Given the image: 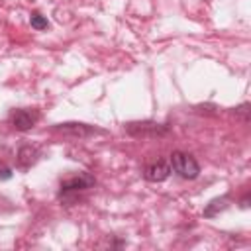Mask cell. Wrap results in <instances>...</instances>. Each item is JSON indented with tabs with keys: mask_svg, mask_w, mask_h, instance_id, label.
Masks as SVG:
<instances>
[{
	"mask_svg": "<svg viewBox=\"0 0 251 251\" xmlns=\"http://www.w3.org/2000/svg\"><path fill=\"white\" fill-rule=\"evenodd\" d=\"M169 175H171V165L165 163V161H155V163L147 165L145 171H143V176L149 182H163Z\"/></svg>",
	"mask_w": 251,
	"mask_h": 251,
	"instance_id": "obj_6",
	"label": "cell"
},
{
	"mask_svg": "<svg viewBox=\"0 0 251 251\" xmlns=\"http://www.w3.org/2000/svg\"><path fill=\"white\" fill-rule=\"evenodd\" d=\"M94 176L88 175V173H78V175H73V176H67L61 180L59 184V194L65 196V194H76L80 190H86L90 186H94Z\"/></svg>",
	"mask_w": 251,
	"mask_h": 251,
	"instance_id": "obj_3",
	"label": "cell"
},
{
	"mask_svg": "<svg viewBox=\"0 0 251 251\" xmlns=\"http://www.w3.org/2000/svg\"><path fill=\"white\" fill-rule=\"evenodd\" d=\"M126 133L137 139H153V137H163L169 133V126L167 124H157L151 120H143V122H127L124 126Z\"/></svg>",
	"mask_w": 251,
	"mask_h": 251,
	"instance_id": "obj_1",
	"label": "cell"
},
{
	"mask_svg": "<svg viewBox=\"0 0 251 251\" xmlns=\"http://www.w3.org/2000/svg\"><path fill=\"white\" fill-rule=\"evenodd\" d=\"M233 110H235V114H237V116H241L245 122L249 120V104H247V102H243L241 106H237V108H233Z\"/></svg>",
	"mask_w": 251,
	"mask_h": 251,
	"instance_id": "obj_10",
	"label": "cell"
},
{
	"mask_svg": "<svg viewBox=\"0 0 251 251\" xmlns=\"http://www.w3.org/2000/svg\"><path fill=\"white\" fill-rule=\"evenodd\" d=\"M29 24H31V27H33V29H37V31H41V29H47V27H49L47 18H45L43 14H39V12H33V14H31Z\"/></svg>",
	"mask_w": 251,
	"mask_h": 251,
	"instance_id": "obj_9",
	"label": "cell"
},
{
	"mask_svg": "<svg viewBox=\"0 0 251 251\" xmlns=\"http://www.w3.org/2000/svg\"><path fill=\"white\" fill-rule=\"evenodd\" d=\"M37 155H39V151L33 145H24V147H20V151L16 155V165L20 169H29L37 161Z\"/></svg>",
	"mask_w": 251,
	"mask_h": 251,
	"instance_id": "obj_7",
	"label": "cell"
},
{
	"mask_svg": "<svg viewBox=\"0 0 251 251\" xmlns=\"http://www.w3.org/2000/svg\"><path fill=\"white\" fill-rule=\"evenodd\" d=\"M8 178H12V169L0 165V180H8Z\"/></svg>",
	"mask_w": 251,
	"mask_h": 251,
	"instance_id": "obj_11",
	"label": "cell"
},
{
	"mask_svg": "<svg viewBox=\"0 0 251 251\" xmlns=\"http://www.w3.org/2000/svg\"><path fill=\"white\" fill-rule=\"evenodd\" d=\"M39 120V112L33 110V108H18V110H12L10 116H8V122L12 127H16L18 131H27L31 129Z\"/></svg>",
	"mask_w": 251,
	"mask_h": 251,
	"instance_id": "obj_4",
	"label": "cell"
},
{
	"mask_svg": "<svg viewBox=\"0 0 251 251\" xmlns=\"http://www.w3.org/2000/svg\"><path fill=\"white\" fill-rule=\"evenodd\" d=\"M227 202H229V196H227V194H224V196H220V198H214V200L204 208V218H214V216H218V212H222V210L227 208Z\"/></svg>",
	"mask_w": 251,
	"mask_h": 251,
	"instance_id": "obj_8",
	"label": "cell"
},
{
	"mask_svg": "<svg viewBox=\"0 0 251 251\" xmlns=\"http://www.w3.org/2000/svg\"><path fill=\"white\" fill-rule=\"evenodd\" d=\"M169 165H171V169H173L178 176H182V178H186V180H194V178L200 175V165H198V161H196L190 153H184V151H175V153L171 155Z\"/></svg>",
	"mask_w": 251,
	"mask_h": 251,
	"instance_id": "obj_2",
	"label": "cell"
},
{
	"mask_svg": "<svg viewBox=\"0 0 251 251\" xmlns=\"http://www.w3.org/2000/svg\"><path fill=\"white\" fill-rule=\"evenodd\" d=\"M53 131H61V133H69V135H78V137H86V135H94V133H106L104 129H98V127H94V126L80 124V122L57 124V126L53 127Z\"/></svg>",
	"mask_w": 251,
	"mask_h": 251,
	"instance_id": "obj_5",
	"label": "cell"
}]
</instances>
